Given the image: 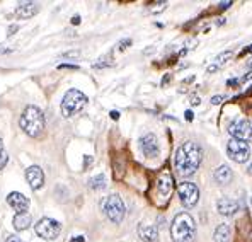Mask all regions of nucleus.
<instances>
[{
  "label": "nucleus",
  "instance_id": "21",
  "mask_svg": "<svg viewBox=\"0 0 252 242\" xmlns=\"http://www.w3.org/2000/svg\"><path fill=\"white\" fill-rule=\"evenodd\" d=\"M101 62H95L94 63V69H104V67H111V65H114V62H113V55H106V57H102V58H99Z\"/></svg>",
  "mask_w": 252,
  "mask_h": 242
},
{
  "label": "nucleus",
  "instance_id": "19",
  "mask_svg": "<svg viewBox=\"0 0 252 242\" xmlns=\"http://www.w3.org/2000/svg\"><path fill=\"white\" fill-rule=\"evenodd\" d=\"M232 237V229L228 223H221L215 230V242H230Z\"/></svg>",
  "mask_w": 252,
  "mask_h": 242
},
{
  "label": "nucleus",
  "instance_id": "18",
  "mask_svg": "<svg viewBox=\"0 0 252 242\" xmlns=\"http://www.w3.org/2000/svg\"><path fill=\"white\" fill-rule=\"evenodd\" d=\"M213 177H215V181H217L218 184H228V182L232 181V177H233V173H232V169L228 166H220L217 171H215Z\"/></svg>",
  "mask_w": 252,
  "mask_h": 242
},
{
  "label": "nucleus",
  "instance_id": "10",
  "mask_svg": "<svg viewBox=\"0 0 252 242\" xmlns=\"http://www.w3.org/2000/svg\"><path fill=\"white\" fill-rule=\"evenodd\" d=\"M155 191H157V195L164 200V203L167 202V200L170 198V195H172V191H174V177H172V174H170V173H162L160 176L157 177V181H155Z\"/></svg>",
  "mask_w": 252,
  "mask_h": 242
},
{
  "label": "nucleus",
  "instance_id": "22",
  "mask_svg": "<svg viewBox=\"0 0 252 242\" xmlns=\"http://www.w3.org/2000/svg\"><path fill=\"white\" fill-rule=\"evenodd\" d=\"M9 162V155H7L5 150H0V171L5 167V164Z\"/></svg>",
  "mask_w": 252,
  "mask_h": 242
},
{
  "label": "nucleus",
  "instance_id": "33",
  "mask_svg": "<svg viewBox=\"0 0 252 242\" xmlns=\"http://www.w3.org/2000/svg\"><path fill=\"white\" fill-rule=\"evenodd\" d=\"M79 22H80V16H73L72 24H79Z\"/></svg>",
  "mask_w": 252,
  "mask_h": 242
},
{
  "label": "nucleus",
  "instance_id": "11",
  "mask_svg": "<svg viewBox=\"0 0 252 242\" xmlns=\"http://www.w3.org/2000/svg\"><path fill=\"white\" fill-rule=\"evenodd\" d=\"M140 148H142L143 155L148 159H155L160 154V147H158V140L154 133H147L140 138Z\"/></svg>",
  "mask_w": 252,
  "mask_h": 242
},
{
  "label": "nucleus",
  "instance_id": "25",
  "mask_svg": "<svg viewBox=\"0 0 252 242\" xmlns=\"http://www.w3.org/2000/svg\"><path fill=\"white\" fill-rule=\"evenodd\" d=\"M79 55H80V51H66V53H63L62 55V57L63 58H77V57H79Z\"/></svg>",
  "mask_w": 252,
  "mask_h": 242
},
{
  "label": "nucleus",
  "instance_id": "5",
  "mask_svg": "<svg viewBox=\"0 0 252 242\" xmlns=\"http://www.w3.org/2000/svg\"><path fill=\"white\" fill-rule=\"evenodd\" d=\"M102 210H104L106 217L114 223L123 222L125 213H126L125 203H123V200H121L120 195H109L107 196V198L104 200V203H102Z\"/></svg>",
  "mask_w": 252,
  "mask_h": 242
},
{
  "label": "nucleus",
  "instance_id": "8",
  "mask_svg": "<svg viewBox=\"0 0 252 242\" xmlns=\"http://www.w3.org/2000/svg\"><path fill=\"white\" fill-rule=\"evenodd\" d=\"M60 232H62V225L57 220H53V218L44 217L36 223V234L46 241L57 239V237L60 236Z\"/></svg>",
  "mask_w": 252,
  "mask_h": 242
},
{
  "label": "nucleus",
  "instance_id": "29",
  "mask_svg": "<svg viewBox=\"0 0 252 242\" xmlns=\"http://www.w3.org/2000/svg\"><path fill=\"white\" fill-rule=\"evenodd\" d=\"M199 96H191V104L192 106H199Z\"/></svg>",
  "mask_w": 252,
  "mask_h": 242
},
{
  "label": "nucleus",
  "instance_id": "1",
  "mask_svg": "<svg viewBox=\"0 0 252 242\" xmlns=\"http://www.w3.org/2000/svg\"><path fill=\"white\" fill-rule=\"evenodd\" d=\"M203 161V148L194 141H184L176 152V171L183 177H189L198 171Z\"/></svg>",
  "mask_w": 252,
  "mask_h": 242
},
{
  "label": "nucleus",
  "instance_id": "17",
  "mask_svg": "<svg viewBox=\"0 0 252 242\" xmlns=\"http://www.w3.org/2000/svg\"><path fill=\"white\" fill-rule=\"evenodd\" d=\"M31 223H32V218H31V215H29L28 211L14 215L12 225H14V229L19 230V232H22V230H28L29 227H31Z\"/></svg>",
  "mask_w": 252,
  "mask_h": 242
},
{
  "label": "nucleus",
  "instance_id": "30",
  "mask_svg": "<svg viewBox=\"0 0 252 242\" xmlns=\"http://www.w3.org/2000/svg\"><path fill=\"white\" fill-rule=\"evenodd\" d=\"M230 5H232V2H221L220 5H218V9L223 10V9H228V7H230Z\"/></svg>",
  "mask_w": 252,
  "mask_h": 242
},
{
  "label": "nucleus",
  "instance_id": "13",
  "mask_svg": "<svg viewBox=\"0 0 252 242\" xmlns=\"http://www.w3.org/2000/svg\"><path fill=\"white\" fill-rule=\"evenodd\" d=\"M7 203L16 210V213H24V211H28V208H29V200L19 191L9 193V196H7Z\"/></svg>",
  "mask_w": 252,
  "mask_h": 242
},
{
  "label": "nucleus",
  "instance_id": "2",
  "mask_svg": "<svg viewBox=\"0 0 252 242\" xmlns=\"http://www.w3.org/2000/svg\"><path fill=\"white\" fill-rule=\"evenodd\" d=\"M170 236L174 242H194L196 223L189 213H177L170 223Z\"/></svg>",
  "mask_w": 252,
  "mask_h": 242
},
{
  "label": "nucleus",
  "instance_id": "34",
  "mask_svg": "<svg viewBox=\"0 0 252 242\" xmlns=\"http://www.w3.org/2000/svg\"><path fill=\"white\" fill-rule=\"evenodd\" d=\"M186 120L191 121L192 120V111H186Z\"/></svg>",
  "mask_w": 252,
  "mask_h": 242
},
{
  "label": "nucleus",
  "instance_id": "27",
  "mask_svg": "<svg viewBox=\"0 0 252 242\" xmlns=\"http://www.w3.org/2000/svg\"><path fill=\"white\" fill-rule=\"evenodd\" d=\"M221 101H223V98H221V96H213V98H211V104H213V106H218Z\"/></svg>",
  "mask_w": 252,
  "mask_h": 242
},
{
  "label": "nucleus",
  "instance_id": "9",
  "mask_svg": "<svg viewBox=\"0 0 252 242\" xmlns=\"http://www.w3.org/2000/svg\"><path fill=\"white\" fill-rule=\"evenodd\" d=\"M228 133L235 140L252 141V121L251 120H235L228 125Z\"/></svg>",
  "mask_w": 252,
  "mask_h": 242
},
{
  "label": "nucleus",
  "instance_id": "4",
  "mask_svg": "<svg viewBox=\"0 0 252 242\" xmlns=\"http://www.w3.org/2000/svg\"><path fill=\"white\" fill-rule=\"evenodd\" d=\"M85 104H87V96H85L84 92L77 91V89H70V91L63 96L60 111L65 118H72L84 109Z\"/></svg>",
  "mask_w": 252,
  "mask_h": 242
},
{
  "label": "nucleus",
  "instance_id": "3",
  "mask_svg": "<svg viewBox=\"0 0 252 242\" xmlns=\"http://www.w3.org/2000/svg\"><path fill=\"white\" fill-rule=\"evenodd\" d=\"M19 125L22 128V132L28 133L29 137L36 138L43 133L44 130V114L39 107L36 106H28L22 111L21 118H19Z\"/></svg>",
  "mask_w": 252,
  "mask_h": 242
},
{
  "label": "nucleus",
  "instance_id": "36",
  "mask_svg": "<svg viewBox=\"0 0 252 242\" xmlns=\"http://www.w3.org/2000/svg\"><path fill=\"white\" fill-rule=\"evenodd\" d=\"M249 51H252V46H251V48H247V50H244V51H242V55H244V53H249Z\"/></svg>",
  "mask_w": 252,
  "mask_h": 242
},
{
  "label": "nucleus",
  "instance_id": "28",
  "mask_svg": "<svg viewBox=\"0 0 252 242\" xmlns=\"http://www.w3.org/2000/svg\"><path fill=\"white\" fill-rule=\"evenodd\" d=\"M5 242H24L21 239V237H17V236H10V237H7Z\"/></svg>",
  "mask_w": 252,
  "mask_h": 242
},
{
  "label": "nucleus",
  "instance_id": "31",
  "mask_svg": "<svg viewBox=\"0 0 252 242\" xmlns=\"http://www.w3.org/2000/svg\"><path fill=\"white\" fill-rule=\"evenodd\" d=\"M70 242H85V239L82 236H75V237H72V241Z\"/></svg>",
  "mask_w": 252,
  "mask_h": 242
},
{
  "label": "nucleus",
  "instance_id": "16",
  "mask_svg": "<svg viewBox=\"0 0 252 242\" xmlns=\"http://www.w3.org/2000/svg\"><path fill=\"white\" fill-rule=\"evenodd\" d=\"M138 236L145 242H155L158 239V230L155 225H148V223H142L138 227Z\"/></svg>",
  "mask_w": 252,
  "mask_h": 242
},
{
  "label": "nucleus",
  "instance_id": "37",
  "mask_svg": "<svg viewBox=\"0 0 252 242\" xmlns=\"http://www.w3.org/2000/svg\"><path fill=\"white\" fill-rule=\"evenodd\" d=\"M0 150H3V140L0 138Z\"/></svg>",
  "mask_w": 252,
  "mask_h": 242
},
{
  "label": "nucleus",
  "instance_id": "32",
  "mask_svg": "<svg viewBox=\"0 0 252 242\" xmlns=\"http://www.w3.org/2000/svg\"><path fill=\"white\" fill-rule=\"evenodd\" d=\"M111 118H113V120H118V118H120V113H118V111H111Z\"/></svg>",
  "mask_w": 252,
  "mask_h": 242
},
{
  "label": "nucleus",
  "instance_id": "12",
  "mask_svg": "<svg viewBox=\"0 0 252 242\" xmlns=\"http://www.w3.org/2000/svg\"><path fill=\"white\" fill-rule=\"evenodd\" d=\"M26 179L32 189H39L44 184V173L39 166H31L26 169Z\"/></svg>",
  "mask_w": 252,
  "mask_h": 242
},
{
  "label": "nucleus",
  "instance_id": "20",
  "mask_svg": "<svg viewBox=\"0 0 252 242\" xmlns=\"http://www.w3.org/2000/svg\"><path fill=\"white\" fill-rule=\"evenodd\" d=\"M89 188L91 189H102L106 188V176L104 174H97V176L89 179Z\"/></svg>",
  "mask_w": 252,
  "mask_h": 242
},
{
  "label": "nucleus",
  "instance_id": "14",
  "mask_svg": "<svg viewBox=\"0 0 252 242\" xmlns=\"http://www.w3.org/2000/svg\"><path fill=\"white\" fill-rule=\"evenodd\" d=\"M38 12H39L38 2H22L17 5L14 14H16V17H19V19H31V17L36 16Z\"/></svg>",
  "mask_w": 252,
  "mask_h": 242
},
{
  "label": "nucleus",
  "instance_id": "35",
  "mask_svg": "<svg viewBox=\"0 0 252 242\" xmlns=\"http://www.w3.org/2000/svg\"><path fill=\"white\" fill-rule=\"evenodd\" d=\"M247 174H249V176H252V162L249 164V167H247Z\"/></svg>",
  "mask_w": 252,
  "mask_h": 242
},
{
  "label": "nucleus",
  "instance_id": "26",
  "mask_svg": "<svg viewBox=\"0 0 252 242\" xmlns=\"http://www.w3.org/2000/svg\"><path fill=\"white\" fill-rule=\"evenodd\" d=\"M63 69H68V70H79V67H77V65H66V63H62V65H58V70H63Z\"/></svg>",
  "mask_w": 252,
  "mask_h": 242
},
{
  "label": "nucleus",
  "instance_id": "15",
  "mask_svg": "<svg viewBox=\"0 0 252 242\" xmlns=\"http://www.w3.org/2000/svg\"><path fill=\"white\" fill-rule=\"evenodd\" d=\"M240 205L239 202H235V200L232 198H220L217 203V210L220 215H225V217H232V215H235L237 211H239Z\"/></svg>",
  "mask_w": 252,
  "mask_h": 242
},
{
  "label": "nucleus",
  "instance_id": "6",
  "mask_svg": "<svg viewBox=\"0 0 252 242\" xmlns=\"http://www.w3.org/2000/svg\"><path fill=\"white\" fill-rule=\"evenodd\" d=\"M177 196H179L183 207L191 210V208H194L199 202V189L194 182L184 181L177 186Z\"/></svg>",
  "mask_w": 252,
  "mask_h": 242
},
{
  "label": "nucleus",
  "instance_id": "23",
  "mask_svg": "<svg viewBox=\"0 0 252 242\" xmlns=\"http://www.w3.org/2000/svg\"><path fill=\"white\" fill-rule=\"evenodd\" d=\"M155 7H152V12H162V10H165V7H167V2H157L154 3Z\"/></svg>",
  "mask_w": 252,
  "mask_h": 242
},
{
  "label": "nucleus",
  "instance_id": "24",
  "mask_svg": "<svg viewBox=\"0 0 252 242\" xmlns=\"http://www.w3.org/2000/svg\"><path fill=\"white\" fill-rule=\"evenodd\" d=\"M129 44H131V39H123V41H120V43H118V50H126V48L129 46Z\"/></svg>",
  "mask_w": 252,
  "mask_h": 242
},
{
  "label": "nucleus",
  "instance_id": "38",
  "mask_svg": "<svg viewBox=\"0 0 252 242\" xmlns=\"http://www.w3.org/2000/svg\"><path fill=\"white\" fill-rule=\"evenodd\" d=\"M251 207H252V198H251Z\"/></svg>",
  "mask_w": 252,
  "mask_h": 242
},
{
  "label": "nucleus",
  "instance_id": "7",
  "mask_svg": "<svg viewBox=\"0 0 252 242\" xmlns=\"http://www.w3.org/2000/svg\"><path fill=\"white\" fill-rule=\"evenodd\" d=\"M227 154H228V157H230L233 162H239V164L247 162V161H249V157H251L249 143L232 138L230 141H228V145H227Z\"/></svg>",
  "mask_w": 252,
  "mask_h": 242
}]
</instances>
